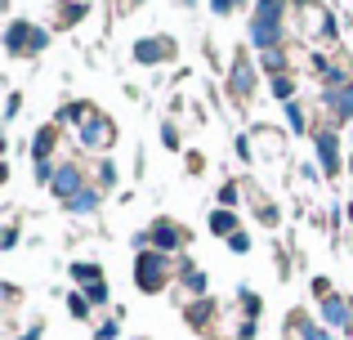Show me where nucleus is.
Listing matches in <instances>:
<instances>
[{
  "label": "nucleus",
  "mask_w": 353,
  "mask_h": 340,
  "mask_svg": "<svg viewBox=\"0 0 353 340\" xmlns=\"http://www.w3.org/2000/svg\"><path fill=\"white\" fill-rule=\"evenodd\" d=\"M81 143H85L90 152H108V148H112V143H117V126L108 121L103 112H99L94 121H90L85 130H81Z\"/></svg>",
  "instance_id": "obj_5"
},
{
  "label": "nucleus",
  "mask_w": 353,
  "mask_h": 340,
  "mask_svg": "<svg viewBox=\"0 0 353 340\" xmlns=\"http://www.w3.org/2000/svg\"><path fill=\"white\" fill-rule=\"evenodd\" d=\"M282 18H286L282 0H255V14H250V41H255L259 50H277V41H282Z\"/></svg>",
  "instance_id": "obj_1"
},
{
  "label": "nucleus",
  "mask_w": 353,
  "mask_h": 340,
  "mask_svg": "<svg viewBox=\"0 0 353 340\" xmlns=\"http://www.w3.org/2000/svg\"><path fill=\"white\" fill-rule=\"evenodd\" d=\"M68 314H72V318H85V314H90V300H85V296H68Z\"/></svg>",
  "instance_id": "obj_19"
},
{
  "label": "nucleus",
  "mask_w": 353,
  "mask_h": 340,
  "mask_svg": "<svg viewBox=\"0 0 353 340\" xmlns=\"http://www.w3.org/2000/svg\"><path fill=\"white\" fill-rule=\"evenodd\" d=\"M228 86H233V99H237V103H250V99H255V68L246 63V54H237L233 81H228Z\"/></svg>",
  "instance_id": "obj_10"
},
{
  "label": "nucleus",
  "mask_w": 353,
  "mask_h": 340,
  "mask_svg": "<svg viewBox=\"0 0 353 340\" xmlns=\"http://www.w3.org/2000/svg\"><path fill=\"white\" fill-rule=\"evenodd\" d=\"M139 242H152V246H161V251H170V246H179V242H188V233L183 228H174V224H152V233L148 237H139Z\"/></svg>",
  "instance_id": "obj_13"
},
{
  "label": "nucleus",
  "mask_w": 353,
  "mask_h": 340,
  "mask_svg": "<svg viewBox=\"0 0 353 340\" xmlns=\"http://www.w3.org/2000/svg\"><path fill=\"white\" fill-rule=\"evenodd\" d=\"M90 305H103V300H108V282H94V287H90Z\"/></svg>",
  "instance_id": "obj_20"
},
{
  "label": "nucleus",
  "mask_w": 353,
  "mask_h": 340,
  "mask_svg": "<svg viewBox=\"0 0 353 340\" xmlns=\"http://www.w3.org/2000/svg\"><path fill=\"white\" fill-rule=\"evenodd\" d=\"M117 332H121L117 323H103V327H99V340H117Z\"/></svg>",
  "instance_id": "obj_23"
},
{
  "label": "nucleus",
  "mask_w": 353,
  "mask_h": 340,
  "mask_svg": "<svg viewBox=\"0 0 353 340\" xmlns=\"http://www.w3.org/2000/svg\"><path fill=\"white\" fill-rule=\"evenodd\" d=\"M170 255L165 251H143L134 260V282H139V291H148V296H157V291L170 282Z\"/></svg>",
  "instance_id": "obj_3"
},
{
  "label": "nucleus",
  "mask_w": 353,
  "mask_h": 340,
  "mask_svg": "<svg viewBox=\"0 0 353 340\" xmlns=\"http://www.w3.org/2000/svg\"><path fill=\"white\" fill-rule=\"evenodd\" d=\"M174 54H179V45H174L170 36H148V41L134 45V59L139 63H170Z\"/></svg>",
  "instance_id": "obj_7"
},
{
  "label": "nucleus",
  "mask_w": 353,
  "mask_h": 340,
  "mask_svg": "<svg viewBox=\"0 0 353 340\" xmlns=\"http://www.w3.org/2000/svg\"><path fill=\"white\" fill-rule=\"evenodd\" d=\"M318 305H322V318H327L336 332H353V305H345V300H336V296L318 300Z\"/></svg>",
  "instance_id": "obj_11"
},
{
  "label": "nucleus",
  "mask_w": 353,
  "mask_h": 340,
  "mask_svg": "<svg viewBox=\"0 0 353 340\" xmlns=\"http://www.w3.org/2000/svg\"><path fill=\"white\" fill-rule=\"evenodd\" d=\"M295 18H300V36H304V41H313V45H331V41H336V23H331L327 5H318V0H300Z\"/></svg>",
  "instance_id": "obj_2"
},
{
  "label": "nucleus",
  "mask_w": 353,
  "mask_h": 340,
  "mask_svg": "<svg viewBox=\"0 0 353 340\" xmlns=\"http://www.w3.org/2000/svg\"><path fill=\"white\" fill-rule=\"evenodd\" d=\"M32 143H36V148H32V152H36V161H45V157L54 152V143H59V126H45V130L36 134Z\"/></svg>",
  "instance_id": "obj_15"
},
{
  "label": "nucleus",
  "mask_w": 353,
  "mask_h": 340,
  "mask_svg": "<svg viewBox=\"0 0 353 340\" xmlns=\"http://www.w3.org/2000/svg\"><path fill=\"white\" fill-rule=\"evenodd\" d=\"M228 246H233V251H250V233H233V237H228Z\"/></svg>",
  "instance_id": "obj_21"
},
{
  "label": "nucleus",
  "mask_w": 353,
  "mask_h": 340,
  "mask_svg": "<svg viewBox=\"0 0 353 340\" xmlns=\"http://www.w3.org/2000/svg\"><path fill=\"white\" fill-rule=\"evenodd\" d=\"M322 99H327V108L336 112V121H349V117H353V81H345V86H331Z\"/></svg>",
  "instance_id": "obj_12"
},
{
  "label": "nucleus",
  "mask_w": 353,
  "mask_h": 340,
  "mask_svg": "<svg viewBox=\"0 0 353 340\" xmlns=\"http://www.w3.org/2000/svg\"><path fill=\"white\" fill-rule=\"evenodd\" d=\"M117 5H121V9H134V5H139V0H117Z\"/></svg>",
  "instance_id": "obj_26"
},
{
  "label": "nucleus",
  "mask_w": 353,
  "mask_h": 340,
  "mask_svg": "<svg viewBox=\"0 0 353 340\" xmlns=\"http://www.w3.org/2000/svg\"><path fill=\"white\" fill-rule=\"evenodd\" d=\"M72 278L94 287V282H103V273H99V264H72Z\"/></svg>",
  "instance_id": "obj_17"
},
{
  "label": "nucleus",
  "mask_w": 353,
  "mask_h": 340,
  "mask_svg": "<svg viewBox=\"0 0 353 340\" xmlns=\"http://www.w3.org/2000/svg\"><path fill=\"white\" fill-rule=\"evenodd\" d=\"M81 192H85V170L81 166H59V174H54V197L72 206Z\"/></svg>",
  "instance_id": "obj_6"
},
{
  "label": "nucleus",
  "mask_w": 353,
  "mask_h": 340,
  "mask_svg": "<svg viewBox=\"0 0 353 340\" xmlns=\"http://www.w3.org/2000/svg\"><path fill=\"white\" fill-rule=\"evenodd\" d=\"M313 139H318L322 174H327V179H336V174H340V143H336V130H331V126H322V130L313 134Z\"/></svg>",
  "instance_id": "obj_8"
},
{
  "label": "nucleus",
  "mask_w": 353,
  "mask_h": 340,
  "mask_svg": "<svg viewBox=\"0 0 353 340\" xmlns=\"http://www.w3.org/2000/svg\"><path fill=\"white\" fill-rule=\"evenodd\" d=\"M250 148H259V157H277V152L286 148V134L277 130V126H255L250 139H246V152Z\"/></svg>",
  "instance_id": "obj_9"
},
{
  "label": "nucleus",
  "mask_w": 353,
  "mask_h": 340,
  "mask_svg": "<svg viewBox=\"0 0 353 340\" xmlns=\"http://www.w3.org/2000/svg\"><path fill=\"white\" fill-rule=\"evenodd\" d=\"M210 5H215V9H219V14H228V9H233V5H237V0H210Z\"/></svg>",
  "instance_id": "obj_25"
},
{
  "label": "nucleus",
  "mask_w": 353,
  "mask_h": 340,
  "mask_svg": "<svg viewBox=\"0 0 353 340\" xmlns=\"http://www.w3.org/2000/svg\"><path fill=\"white\" fill-rule=\"evenodd\" d=\"M85 14H90L85 0H77V5H72V0H63V5H59V27H77Z\"/></svg>",
  "instance_id": "obj_14"
},
{
  "label": "nucleus",
  "mask_w": 353,
  "mask_h": 340,
  "mask_svg": "<svg viewBox=\"0 0 353 340\" xmlns=\"http://www.w3.org/2000/svg\"><path fill=\"white\" fill-rule=\"evenodd\" d=\"M219 197H224V210H228L237 201V188H233V183H224V192H219Z\"/></svg>",
  "instance_id": "obj_24"
},
{
  "label": "nucleus",
  "mask_w": 353,
  "mask_h": 340,
  "mask_svg": "<svg viewBox=\"0 0 353 340\" xmlns=\"http://www.w3.org/2000/svg\"><path fill=\"white\" fill-rule=\"evenodd\" d=\"M210 233H228L233 237L237 233V215L233 210H215V215H210Z\"/></svg>",
  "instance_id": "obj_16"
},
{
  "label": "nucleus",
  "mask_w": 353,
  "mask_h": 340,
  "mask_svg": "<svg viewBox=\"0 0 353 340\" xmlns=\"http://www.w3.org/2000/svg\"><path fill=\"white\" fill-rule=\"evenodd\" d=\"M18 108H23V94H9V103H5V117H9V121L18 117Z\"/></svg>",
  "instance_id": "obj_22"
},
{
  "label": "nucleus",
  "mask_w": 353,
  "mask_h": 340,
  "mask_svg": "<svg viewBox=\"0 0 353 340\" xmlns=\"http://www.w3.org/2000/svg\"><path fill=\"white\" fill-rule=\"evenodd\" d=\"M273 94H277V99H291V94H295V77H291V72L273 77Z\"/></svg>",
  "instance_id": "obj_18"
},
{
  "label": "nucleus",
  "mask_w": 353,
  "mask_h": 340,
  "mask_svg": "<svg viewBox=\"0 0 353 340\" xmlns=\"http://www.w3.org/2000/svg\"><path fill=\"white\" fill-rule=\"evenodd\" d=\"M45 45H50V32L45 27H36V23H9V32H5V50L14 54V59H32V54H41Z\"/></svg>",
  "instance_id": "obj_4"
}]
</instances>
